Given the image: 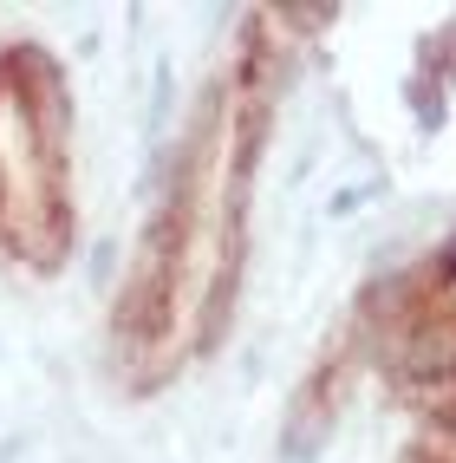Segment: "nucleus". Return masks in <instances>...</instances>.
I'll return each mask as SVG.
<instances>
[{"instance_id": "1", "label": "nucleus", "mask_w": 456, "mask_h": 463, "mask_svg": "<svg viewBox=\"0 0 456 463\" xmlns=\"http://www.w3.org/2000/svg\"><path fill=\"white\" fill-rule=\"evenodd\" d=\"M293 14L300 7H255L241 20L228 59L182 125L157 209L105 320V365L131 398H157L190 379L235 320L255 229V176L307 33Z\"/></svg>"}, {"instance_id": "2", "label": "nucleus", "mask_w": 456, "mask_h": 463, "mask_svg": "<svg viewBox=\"0 0 456 463\" xmlns=\"http://www.w3.org/2000/svg\"><path fill=\"white\" fill-rule=\"evenodd\" d=\"M79 249L72 85L52 46L0 40V268L20 281L66 274Z\"/></svg>"}, {"instance_id": "3", "label": "nucleus", "mask_w": 456, "mask_h": 463, "mask_svg": "<svg viewBox=\"0 0 456 463\" xmlns=\"http://www.w3.org/2000/svg\"><path fill=\"white\" fill-rule=\"evenodd\" d=\"M358 346L398 405L417 411L411 450H456V241L417 255L365 300Z\"/></svg>"}]
</instances>
